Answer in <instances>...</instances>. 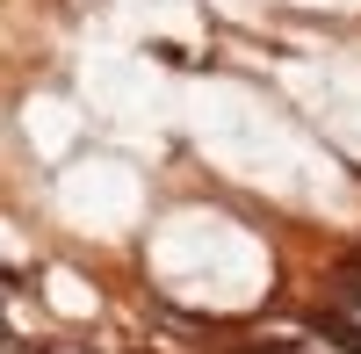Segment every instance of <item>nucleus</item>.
Wrapping results in <instances>:
<instances>
[{"label": "nucleus", "instance_id": "obj_1", "mask_svg": "<svg viewBox=\"0 0 361 354\" xmlns=\"http://www.w3.org/2000/svg\"><path fill=\"white\" fill-rule=\"evenodd\" d=\"M311 333H325V340H340V354H361V318H311Z\"/></svg>", "mask_w": 361, "mask_h": 354}, {"label": "nucleus", "instance_id": "obj_2", "mask_svg": "<svg viewBox=\"0 0 361 354\" xmlns=\"http://www.w3.org/2000/svg\"><path fill=\"white\" fill-rule=\"evenodd\" d=\"M231 354H296L289 340H253V347H231Z\"/></svg>", "mask_w": 361, "mask_h": 354}]
</instances>
